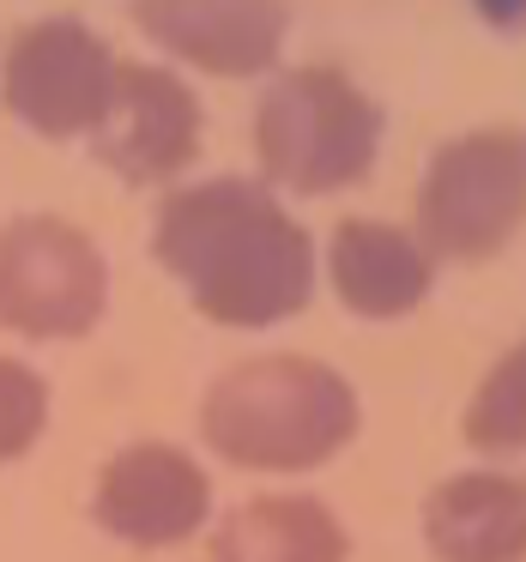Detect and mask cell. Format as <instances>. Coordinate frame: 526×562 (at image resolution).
I'll use <instances>...</instances> for the list:
<instances>
[{"instance_id": "8", "label": "cell", "mask_w": 526, "mask_h": 562, "mask_svg": "<svg viewBox=\"0 0 526 562\" xmlns=\"http://www.w3.org/2000/svg\"><path fill=\"white\" fill-rule=\"evenodd\" d=\"M91 514L122 544L170 550L212 520V477L176 441H127L98 472Z\"/></svg>"}, {"instance_id": "5", "label": "cell", "mask_w": 526, "mask_h": 562, "mask_svg": "<svg viewBox=\"0 0 526 562\" xmlns=\"http://www.w3.org/2000/svg\"><path fill=\"white\" fill-rule=\"evenodd\" d=\"M110 308V260L98 236L61 212L0 224V327L19 339H86Z\"/></svg>"}, {"instance_id": "9", "label": "cell", "mask_w": 526, "mask_h": 562, "mask_svg": "<svg viewBox=\"0 0 526 562\" xmlns=\"http://www.w3.org/2000/svg\"><path fill=\"white\" fill-rule=\"evenodd\" d=\"M134 25L200 74L255 79L279 61L291 13L284 0H134Z\"/></svg>"}, {"instance_id": "3", "label": "cell", "mask_w": 526, "mask_h": 562, "mask_svg": "<svg viewBox=\"0 0 526 562\" xmlns=\"http://www.w3.org/2000/svg\"><path fill=\"white\" fill-rule=\"evenodd\" d=\"M381 103L339 67H291L255 103V158L267 188L339 194L381 158Z\"/></svg>"}, {"instance_id": "2", "label": "cell", "mask_w": 526, "mask_h": 562, "mask_svg": "<svg viewBox=\"0 0 526 562\" xmlns=\"http://www.w3.org/2000/svg\"><path fill=\"white\" fill-rule=\"evenodd\" d=\"M363 405L333 363L303 351L243 357L200 400V436L243 472H309L357 441Z\"/></svg>"}, {"instance_id": "6", "label": "cell", "mask_w": 526, "mask_h": 562, "mask_svg": "<svg viewBox=\"0 0 526 562\" xmlns=\"http://www.w3.org/2000/svg\"><path fill=\"white\" fill-rule=\"evenodd\" d=\"M115 55L86 19H37L13 31L7 61H0V98L31 134L43 139H91L115 91Z\"/></svg>"}, {"instance_id": "13", "label": "cell", "mask_w": 526, "mask_h": 562, "mask_svg": "<svg viewBox=\"0 0 526 562\" xmlns=\"http://www.w3.org/2000/svg\"><path fill=\"white\" fill-rule=\"evenodd\" d=\"M460 429L478 453H526V339L484 369Z\"/></svg>"}, {"instance_id": "10", "label": "cell", "mask_w": 526, "mask_h": 562, "mask_svg": "<svg viewBox=\"0 0 526 562\" xmlns=\"http://www.w3.org/2000/svg\"><path fill=\"white\" fill-rule=\"evenodd\" d=\"M327 279L363 321H400L436 291V255L424 236L388 218H345L327 243Z\"/></svg>"}, {"instance_id": "4", "label": "cell", "mask_w": 526, "mask_h": 562, "mask_svg": "<svg viewBox=\"0 0 526 562\" xmlns=\"http://www.w3.org/2000/svg\"><path fill=\"white\" fill-rule=\"evenodd\" d=\"M526 224V127H472L429 158L417 236L436 260H490Z\"/></svg>"}, {"instance_id": "14", "label": "cell", "mask_w": 526, "mask_h": 562, "mask_svg": "<svg viewBox=\"0 0 526 562\" xmlns=\"http://www.w3.org/2000/svg\"><path fill=\"white\" fill-rule=\"evenodd\" d=\"M49 429V381L19 357H0V465L25 460Z\"/></svg>"}, {"instance_id": "11", "label": "cell", "mask_w": 526, "mask_h": 562, "mask_svg": "<svg viewBox=\"0 0 526 562\" xmlns=\"http://www.w3.org/2000/svg\"><path fill=\"white\" fill-rule=\"evenodd\" d=\"M424 544L436 562H526V477L454 472L424 502Z\"/></svg>"}, {"instance_id": "1", "label": "cell", "mask_w": 526, "mask_h": 562, "mask_svg": "<svg viewBox=\"0 0 526 562\" xmlns=\"http://www.w3.org/2000/svg\"><path fill=\"white\" fill-rule=\"evenodd\" d=\"M158 267L219 327H279L315 296V236L255 176H206L170 188L152 218Z\"/></svg>"}, {"instance_id": "15", "label": "cell", "mask_w": 526, "mask_h": 562, "mask_svg": "<svg viewBox=\"0 0 526 562\" xmlns=\"http://www.w3.org/2000/svg\"><path fill=\"white\" fill-rule=\"evenodd\" d=\"M478 13L496 31H526V0H478Z\"/></svg>"}, {"instance_id": "7", "label": "cell", "mask_w": 526, "mask_h": 562, "mask_svg": "<svg viewBox=\"0 0 526 562\" xmlns=\"http://www.w3.org/2000/svg\"><path fill=\"white\" fill-rule=\"evenodd\" d=\"M200 127H206V110L182 74L158 61H122L110 110L91 127V151L103 158V170L134 188L176 182L200 158Z\"/></svg>"}, {"instance_id": "12", "label": "cell", "mask_w": 526, "mask_h": 562, "mask_svg": "<svg viewBox=\"0 0 526 562\" xmlns=\"http://www.w3.org/2000/svg\"><path fill=\"white\" fill-rule=\"evenodd\" d=\"M339 514L315 496H248L212 532V562H345Z\"/></svg>"}]
</instances>
